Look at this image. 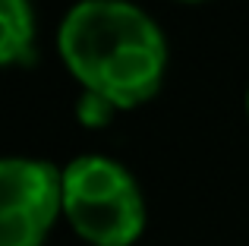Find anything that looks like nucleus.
<instances>
[{
    "instance_id": "20e7f679",
    "label": "nucleus",
    "mask_w": 249,
    "mask_h": 246,
    "mask_svg": "<svg viewBox=\"0 0 249 246\" xmlns=\"http://www.w3.org/2000/svg\"><path fill=\"white\" fill-rule=\"evenodd\" d=\"M0 57L3 63L32 60V13L25 0H0Z\"/></svg>"
},
{
    "instance_id": "f257e3e1",
    "label": "nucleus",
    "mask_w": 249,
    "mask_h": 246,
    "mask_svg": "<svg viewBox=\"0 0 249 246\" xmlns=\"http://www.w3.org/2000/svg\"><path fill=\"white\" fill-rule=\"evenodd\" d=\"M67 67L117 107H133L158 88L164 41L155 22L123 0H85L60 29Z\"/></svg>"
},
{
    "instance_id": "423d86ee",
    "label": "nucleus",
    "mask_w": 249,
    "mask_h": 246,
    "mask_svg": "<svg viewBox=\"0 0 249 246\" xmlns=\"http://www.w3.org/2000/svg\"><path fill=\"white\" fill-rule=\"evenodd\" d=\"M246 107H249V98H246Z\"/></svg>"
},
{
    "instance_id": "39448f33",
    "label": "nucleus",
    "mask_w": 249,
    "mask_h": 246,
    "mask_svg": "<svg viewBox=\"0 0 249 246\" xmlns=\"http://www.w3.org/2000/svg\"><path fill=\"white\" fill-rule=\"evenodd\" d=\"M117 105H110L104 95L98 92H85V98L79 101V117L85 123H91V126H98V123H107L110 120V111H114Z\"/></svg>"
},
{
    "instance_id": "7ed1b4c3",
    "label": "nucleus",
    "mask_w": 249,
    "mask_h": 246,
    "mask_svg": "<svg viewBox=\"0 0 249 246\" xmlns=\"http://www.w3.org/2000/svg\"><path fill=\"white\" fill-rule=\"evenodd\" d=\"M63 205V177L41 161L6 158L0 167V246H38Z\"/></svg>"
},
{
    "instance_id": "f03ea898",
    "label": "nucleus",
    "mask_w": 249,
    "mask_h": 246,
    "mask_svg": "<svg viewBox=\"0 0 249 246\" xmlns=\"http://www.w3.org/2000/svg\"><path fill=\"white\" fill-rule=\"evenodd\" d=\"M63 211L95 246H129L142 230V199L133 177L95 155L63 171Z\"/></svg>"
}]
</instances>
